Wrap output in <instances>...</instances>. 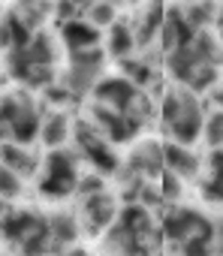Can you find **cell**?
<instances>
[{"label": "cell", "instance_id": "cell-21", "mask_svg": "<svg viewBox=\"0 0 223 256\" xmlns=\"http://www.w3.org/2000/svg\"><path fill=\"white\" fill-rule=\"evenodd\" d=\"M36 220H40V214H36V211L4 208V238H6V244L18 247V244L30 235V229L36 226Z\"/></svg>", "mask_w": 223, "mask_h": 256}, {"label": "cell", "instance_id": "cell-16", "mask_svg": "<svg viewBox=\"0 0 223 256\" xmlns=\"http://www.w3.org/2000/svg\"><path fill=\"white\" fill-rule=\"evenodd\" d=\"M72 130H76V120H72L66 112L48 108L46 118H42L40 142H42V148H48V151H60V148H66V142L72 139Z\"/></svg>", "mask_w": 223, "mask_h": 256}, {"label": "cell", "instance_id": "cell-9", "mask_svg": "<svg viewBox=\"0 0 223 256\" xmlns=\"http://www.w3.org/2000/svg\"><path fill=\"white\" fill-rule=\"evenodd\" d=\"M208 223H211V217H205L202 211L187 208V205H172V208L163 214V220H160V235H163V241L169 244V250H178V247L187 244L193 235H199Z\"/></svg>", "mask_w": 223, "mask_h": 256}, {"label": "cell", "instance_id": "cell-29", "mask_svg": "<svg viewBox=\"0 0 223 256\" xmlns=\"http://www.w3.org/2000/svg\"><path fill=\"white\" fill-rule=\"evenodd\" d=\"M157 184H160V193H163V199H166V202H172V199H178V196H181V178H175L172 172H166Z\"/></svg>", "mask_w": 223, "mask_h": 256}, {"label": "cell", "instance_id": "cell-7", "mask_svg": "<svg viewBox=\"0 0 223 256\" xmlns=\"http://www.w3.org/2000/svg\"><path fill=\"white\" fill-rule=\"evenodd\" d=\"M72 142H76V151L78 157L90 166V172L108 178V175H121V157L115 151V145H112L102 133L100 126L84 118V120H76V130H72Z\"/></svg>", "mask_w": 223, "mask_h": 256}, {"label": "cell", "instance_id": "cell-22", "mask_svg": "<svg viewBox=\"0 0 223 256\" xmlns=\"http://www.w3.org/2000/svg\"><path fill=\"white\" fill-rule=\"evenodd\" d=\"M121 76L124 78H130L136 88H142L145 94H148V88L157 82V70H154V64H151V58L148 54H133V58H127V60H121Z\"/></svg>", "mask_w": 223, "mask_h": 256}, {"label": "cell", "instance_id": "cell-23", "mask_svg": "<svg viewBox=\"0 0 223 256\" xmlns=\"http://www.w3.org/2000/svg\"><path fill=\"white\" fill-rule=\"evenodd\" d=\"M202 199L223 205V151L208 154V175L202 181Z\"/></svg>", "mask_w": 223, "mask_h": 256}, {"label": "cell", "instance_id": "cell-4", "mask_svg": "<svg viewBox=\"0 0 223 256\" xmlns=\"http://www.w3.org/2000/svg\"><path fill=\"white\" fill-rule=\"evenodd\" d=\"M42 118H46V112H42L40 102L34 100V90H24V88L4 90V100H0L4 142H16V145L30 148L34 142H40Z\"/></svg>", "mask_w": 223, "mask_h": 256}, {"label": "cell", "instance_id": "cell-15", "mask_svg": "<svg viewBox=\"0 0 223 256\" xmlns=\"http://www.w3.org/2000/svg\"><path fill=\"white\" fill-rule=\"evenodd\" d=\"M58 36L66 48V54L70 52H90V48H100V42H102V30L94 28L88 18L66 22L64 28H58Z\"/></svg>", "mask_w": 223, "mask_h": 256}, {"label": "cell", "instance_id": "cell-13", "mask_svg": "<svg viewBox=\"0 0 223 256\" xmlns=\"http://www.w3.org/2000/svg\"><path fill=\"white\" fill-rule=\"evenodd\" d=\"M193 36H196V30L187 24L184 10L181 6H166V22H163V30H160V48H163V54H172V52L190 46Z\"/></svg>", "mask_w": 223, "mask_h": 256}, {"label": "cell", "instance_id": "cell-19", "mask_svg": "<svg viewBox=\"0 0 223 256\" xmlns=\"http://www.w3.org/2000/svg\"><path fill=\"white\" fill-rule=\"evenodd\" d=\"M136 52H139V42H136V34H133L130 18H121V22H115V24L106 30V54L108 58L127 60Z\"/></svg>", "mask_w": 223, "mask_h": 256}, {"label": "cell", "instance_id": "cell-28", "mask_svg": "<svg viewBox=\"0 0 223 256\" xmlns=\"http://www.w3.org/2000/svg\"><path fill=\"white\" fill-rule=\"evenodd\" d=\"M24 178H18L16 172H10V169H0V187H4V196L6 199H18L22 193H24Z\"/></svg>", "mask_w": 223, "mask_h": 256}, {"label": "cell", "instance_id": "cell-6", "mask_svg": "<svg viewBox=\"0 0 223 256\" xmlns=\"http://www.w3.org/2000/svg\"><path fill=\"white\" fill-rule=\"evenodd\" d=\"M90 102H100L112 112H121V114H127L139 124H148L151 114H154V106H151L148 94L124 76H106L96 84V90L90 94Z\"/></svg>", "mask_w": 223, "mask_h": 256}, {"label": "cell", "instance_id": "cell-27", "mask_svg": "<svg viewBox=\"0 0 223 256\" xmlns=\"http://www.w3.org/2000/svg\"><path fill=\"white\" fill-rule=\"evenodd\" d=\"M202 142L211 151H223V108H211L205 118V130H202Z\"/></svg>", "mask_w": 223, "mask_h": 256}, {"label": "cell", "instance_id": "cell-12", "mask_svg": "<svg viewBox=\"0 0 223 256\" xmlns=\"http://www.w3.org/2000/svg\"><path fill=\"white\" fill-rule=\"evenodd\" d=\"M121 202L115 199V193H108V190H102V193H96V196H88V199H82V223L90 229V232H108L112 229V223L118 220V214H121Z\"/></svg>", "mask_w": 223, "mask_h": 256}, {"label": "cell", "instance_id": "cell-18", "mask_svg": "<svg viewBox=\"0 0 223 256\" xmlns=\"http://www.w3.org/2000/svg\"><path fill=\"white\" fill-rule=\"evenodd\" d=\"M4 169L16 172L24 181H34L42 172V160L34 154V148L16 145V142H4Z\"/></svg>", "mask_w": 223, "mask_h": 256}, {"label": "cell", "instance_id": "cell-24", "mask_svg": "<svg viewBox=\"0 0 223 256\" xmlns=\"http://www.w3.org/2000/svg\"><path fill=\"white\" fill-rule=\"evenodd\" d=\"M181 10H184L187 24H190L196 34L208 30V28L220 18V6H217V4H187V6H181Z\"/></svg>", "mask_w": 223, "mask_h": 256}, {"label": "cell", "instance_id": "cell-20", "mask_svg": "<svg viewBox=\"0 0 223 256\" xmlns=\"http://www.w3.org/2000/svg\"><path fill=\"white\" fill-rule=\"evenodd\" d=\"M48 229H52L54 256H58L64 250H72V244L78 241V232H82V220L70 211H54V214H48Z\"/></svg>", "mask_w": 223, "mask_h": 256}, {"label": "cell", "instance_id": "cell-2", "mask_svg": "<svg viewBox=\"0 0 223 256\" xmlns=\"http://www.w3.org/2000/svg\"><path fill=\"white\" fill-rule=\"evenodd\" d=\"M205 118H208V112H205L199 94H193V90H187L181 84H169L163 90L160 120H163V130H166L169 142H178V145L193 148L202 139Z\"/></svg>", "mask_w": 223, "mask_h": 256}, {"label": "cell", "instance_id": "cell-31", "mask_svg": "<svg viewBox=\"0 0 223 256\" xmlns=\"http://www.w3.org/2000/svg\"><path fill=\"white\" fill-rule=\"evenodd\" d=\"M58 256H88V250H82V247H72V250H64V253H58Z\"/></svg>", "mask_w": 223, "mask_h": 256}, {"label": "cell", "instance_id": "cell-14", "mask_svg": "<svg viewBox=\"0 0 223 256\" xmlns=\"http://www.w3.org/2000/svg\"><path fill=\"white\" fill-rule=\"evenodd\" d=\"M163 22H166V6H160V4H148V6H142V10H136L130 16V24H133L139 48H148L154 40L160 42Z\"/></svg>", "mask_w": 223, "mask_h": 256}, {"label": "cell", "instance_id": "cell-11", "mask_svg": "<svg viewBox=\"0 0 223 256\" xmlns=\"http://www.w3.org/2000/svg\"><path fill=\"white\" fill-rule=\"evenodd\" d=\"M127 175L133 178H142V181H160L166 175V154H163V142H154V139H142L130 148L127 154V163H124Z\"/></svg>", "mask_w": 223, "mask_h": 256}, {"label": "cell", "instance_id": "cell-30", "mask_svg": "<svg viewBox=\"0 0 223 256\" xmlns=\"http://www.w3.org/2000/svg\"><path fill=\"white\" fill-rule=\"evenodd\" d=\"M211 100H214V108H223V84H217L211 90Z\"/></svg>", "mask_w": 223, "mask_h": 256}, {"label": "cell", "instance_id": "cell-10", "mask_svg": "<svg viewBox=\"0 0 223 256\" xmlns=\"http://www.w3.org/2000/svg\"><path fill=\"white\" fill-rule=\"evenodd\" d=\"M88 118L100 126V133L112 142V145H127V142H136L139 133L145 130V124L121 114V112H112L100 102H88Z\"/></svg>", "mask_w": 223, "mask_h": 256}, {"label": "cell", "instance_id": "cell-32", "mask_svg": "<svg viewBox=\"0 0 223 256\" xmlns=\"http://www.w3.org/2000/svg\"><path fill=\"white\" fill-rule=\"evenodd\" d=\"M220 40H223V24H220Z\"/></svg>", "mask_w": 223, "mask_h": 256}, {"label": "cell", "instance_id": "cell-25", "mask_svg": "<svg viewBox=\"0 0 223 256\" xmlns=\"http://www.w3.org/2000/svg\"><path fill=\"white\" fill-rule=\"evenodd\" d=\"M82 18H88V22H90L94 28H100V30H108L115 22H121L118 6H115V4H106V0H100V4H84Z\"/></svg>", "mask_w": 223, "mask_h": 256}, {"label": "cell", "instance_id": "cell-33", "mask_svg": "<svg viewBox=\"0 0 223 256\" xmlns=\"http://www.w3.org/2000/svg\"><path fill=\"white\" fill-rule=\"evenodd\" d=\"M220 256H223V253H220Z\"/></svg>", "mask_w": 223, "mask_h": 256}, {"label": "cell", "instance_id": "cell-26", "mask_svg": "<svg viewBox=\"0 0 223 256\" xmlns=\"http://www.w3.org/2000/svg\"><path fill=\"white\" fill-rule=\"evenodd\" d=\"M12 10L18 12V18H22L34 34L46 30V22L54 18V6H48V4H22V6H12Z\"/></svg>", "mask_w": 223, "mask_h": 256}, {"label": "cell", "instance_id": "cell-3", "mask_svg": "<svg viewBox=\"0 0 223 256\" xmlns=\"http://www.w3.org/2000/svg\"><path fill=\"white\" fill-rule=\"evenodd\" d=\"M108 256H154L157 226L145 205H124L118 220L102 235Z\"/></svg>", "mask_w": 223, "mask_h": 256}, {"label": "cell", "instance_id": "cell-5", "mask_svg": "<svg viewBox=\"0 0 223 256\" xmlns=\"http://www.w3.org/2000/svg\"><path fill=\"white\" fill-rule=\"evenodd\" d=\"M82 157L76 148H60V151H48L42 157V172L36 178V190L42 199L48 202H60L70 199L72 193H78L82 184Z\"/></svg>", "mask_w": 223, "mask_h": 256}, {"label": "cell", "instance_id": "cell-1", "mask_svg": "<svg viewBox=\"0 0 223 256\" xmlns=\"http://www.w3.org/2000/svg\"><path fill=\"white\" fill-rule=\"evenodd\" d=\"M163 66H166L172 84H181L199 96L211 94L217 88L220 70H223V40L211 30H202L193 36L190 46L166 54Z\"/></svg>", "mask_w": 223, "mask_h": 256}, {"label": "cell", "instance_id": "cell-17", "mask_svg": "<svg viewBox=\"0 0 223 256\" xmlns=\"http://www.w3.org/2000/svg\"><path fill=\"white\" fill-rule=\"evenodd\" d=\"M163 154H166V172H172L181 181H193L202 172V160L193 148L178 145V142H163Z\"/></svg>", "mask_w": 223, "mask_h": 256}, {"label": "cell", "instance_id": "cell-8", "mask_svg": "<svg viewBox=\"0 0 223 256\" xmlns=\"http://www.w3.org/2000/svg\"><path fill=\"white\" fill-rule=\"evenodd\" d=\"M102 78H106V48L70 52L66 54V70L60 76V84L72 94V100L90 96Z\"/></svg>", "mask_w": 223, "mask_h": 256}]
</instances>
